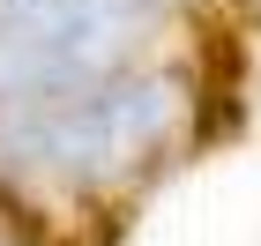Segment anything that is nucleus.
<instances>
[{
    "label": "nucleus",
    "mask_w": 261,
    "mask_h": 246,
    "mask_svg": "<svg viewBox=\"0 0 261 246\" xmlns=\"http://www.w3.org/2000/svg\"><path fill=\"white\" fill-rule=\"evenodd\" d=\"M172 82H97L82 97H60L45 112H22V134L15 149L38 172L53 179H75V186H97V179H120L135 172L149 149L172 134Z\"/></svg>",
    "instance_id": "2"
},
{
    "label": "nucleus",
    "mask_w": 261,
    "mask_h": 246,
    "mask_svg": "<svg viewBox=\"0 0 261 246\" xmlns=\"http://www.w3.org/2000/svg\"><path fill=\"white\" fill-rule=\"evenodd\" d=\"M149 0H0V104L45 112L112 75Z\"/></svg>",
    "instance_id": "1"
}]
</instances>
